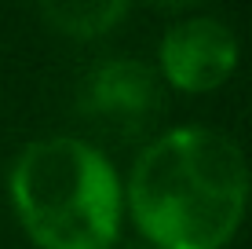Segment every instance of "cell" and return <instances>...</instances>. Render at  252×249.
Instances as JSON below:
<instances>
[{
    "mask_svg": "<svg viewBox=\"0 0 252 249\" xmlns=\"http://www.w3.org/2000/svg\"><path fill=\"white\" fill-rule=\"evenodd\" d=\"M249 194L245 150L208 125H179L150 140L125 183L132 220L158 249H223L245 220Z\"/></svg>",
    "mask_w": 252,
    "mask_h": 249,
    "instance_id": "6da1fadb",
    "label": "cell"
},
{
    "mask_svg": "<svg viewBox=\"0 0 252 249\" xmlns=\"http://www.w3.org/2000/svg\"><path fill=\"white\" fill-rule=\"evenodd\" d=\"M7 194L40 249H110L125 187L99 147L81 136H40L15 154Z\"/></svg>",
    "mask_w": 252,
    "mask_h": 249,
    "instance_id": "7a4b0ae2",
    "label": "cell"
},
{
    "mask_svg": "<svg viewBox=\"0 0 252 249\" xmlns=\"http://www.w3.org/2000/svg\"><path fill=\"white\" fill-rule=\"evenodd\" d=\"M161 73L179 92H212L238 70L241 44L230 22L216 15H190L164 30L161 48Z\"/></svg>",
    "mask_w": 252,
    "mask_h": 249,
    "instance_id": "3957f363",
    "label": "cell"
},
{
    "mask_svg": "<svg viewBox=\"0 0 252 249\" xmlns=\"http://www.w3.org/2000/svg\"><path fill=\"white\" fill-rule=\"evenodd\" d=\"M84 99L110 121H146L161 107V77L139 59H106L88 73Z\"/></svg>",
    "mask_w": 252,
    "mask_h": 249,
    "instance_id": "277c9868",
    "label": "cell"
},
{
    "mask_svg": "<svg viewBox=\"0 0 252 249\" xmlns=\"http://www.w3.org/2000/svg\"><path fill=\"white\" fill-rule=\"evenodd\" d=\"M40 15L69 37H102L106 30H114V22L128 15V4L125 0H63V4H44Z\"/></svg>",
    "mask_w": 252,
    "mask_h": 249,
    "instance_id": "5b68a950",
    "label": "cell"
}]
</instances>
